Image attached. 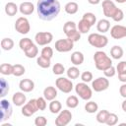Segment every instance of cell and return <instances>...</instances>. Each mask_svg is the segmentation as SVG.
I'll return each mask as SVG.
<instances>
[{"mask_svg": "<svg viewBox=\"0 0 126 126\" xmlns=\"http://www.w3.org/2000/svg\"><path fill=\"white\" fill-rule=\"evenodd\" d=\"M117 10H118V8L114 4V2H112L111 0H103L102 1V11H103V15L105 17L112 19V17L114 16V14L116 13Z\"/></svg>", "mask_w": 126, "mask_h": 126, "instance_id": "13", "label": "cell"}, {"mask_svg": "<svg viewBox=\"0 0 126 126\" xmlns=\"http://www.w3.org/2000/svg\"><path fill=\"white\" fill-rule=\"evenodd\" d=\"M41 55L44 56V57H46V58L51 59L52 56H53V49L51 47H49V46H45L41 50Z\"/></svg>", "mask_w": 126, "mask_h": 126, "instance_id": "43", "label": "cell"}, {"mask_svg": "<svg viewBox=\"0 0 126 126\" xmlns=\"http://www.w3.org/2000/svg\"><path fill=\"white\" fill-rule=\"evenodd\" d=\"M118 80L122 83H126V73L118 74Z\"/></svg>", "mask_w": 126, "mask_h": 126, "instance_id": "50", "label": "cell"}, {"mask_svg": "<svg viewBox=\"0 0 126 126\" xmlns=\"http://www.w3.org/2000/svg\"><path fill=\"white\" fill-rule=\"evenodd\" d=\"M72 120V113L68 109H63L59 112L57 118L55 119L56 126H66Z\"/></svg>", "mask_w": 126, "mask_h": 126, "instance_id": "12", "label": "cell"}, {"mask_svg": "<svg viewBox=\"0 0 126 126\" xmlns=\"http://www.w3.org/2000/svg\"><path fill=\"white\" fill-rule=\"evenodd\" d=\"M116 72L118 74L126 73V61H121L116 66Z\"/></svg>", "mask_w": 126, "mask_h": 126, "instance_id": "47", "label": "cell"}, {"mask_svg": "<svg viewBox=\"0 0 126 126\" xmlns=\"http://www.w3.org/2000/svg\"><path fill=\"white\" fill-rule=\"evenodd\" d=\"M32 44H33L32 40L31 38H29V37L22 38V39L20 40V42H19V46H20V48H21L23 51H26L27 49H29Z\"/></svg>", "mask_w": 126, "mask_h": 126, "instance_id": "30", "label": "cell"}, {"mask_svg": "<svg viewBox=\"0 0 126 126\" xmlns=\"http://www.w3.org/2000/svg\"><path fill=\"white\" fill-rule=\"evenodd\" d=\"M94 61L95 68L99 71H104L108 67L112 66V60L110 59V57L106 55L104 51H100V50L96 51L94 54Z\"/></svg>", "mask_w": 126, "mask_h": 126, "instance_id": "2", "label": "cell"}, {"mask_svg": "<svg viewBox=\"0 0 126 126\" xmlns=\"http://www.w3.org/2000/svg\"><path fill=\"white\" fill-rule=\"evenodd\" d=\"M13 68L14 65L10 63H3L0 66V73L2 75H13Z\"/></svg>", "mask_w": 126, "mask_h": 126, "instance_id": "26", "label": "cell"}, {"mask_svg": "<svg viewBox=\"0 0 126 126\" xmlns=\"http://www.w3.org/2000/svg\"><path fill=\"white\" fill-rule=\"evenodd\" d=\"M123 53H124L123 48L119 45H114L110 49V55L113 59H120L123 56Z\"/></svg>", "mask_w": 126, "mask_h": 126, "instance_id": "23", "label": "cell"}, {"mask_svg": "<svg viewBox=\"0 0 126 126\" xmlns=\"http://www.w3.org/2000/svg\"><path fill=\"white\" fill-rule=\"evenodd\" d=\"M66 73H67V77L69 79H73V80L74 79H77L80 76V70L76 66H73V67L68 68V70L66 71Z\"/></svg>", "mask_w": 126, "mask_h": 126, "instance_id": "32", "label": "cell"}, {"mask_svg": "<svg viewBox=\"0 0 126 126\" xmlns=\"http://www.w3.org/2000/svg\"><path fill=\"white\" fill-rule=\"evenodd\" d=\"M53 39V34L49 32H39L34 35V40L37 45H47Z\"/></svg>", "mask_w": 126, "mask_h": 126, "instance_id": "10", "label": "cell"}, {"mask_svg": "<svg viewBox=\"0 0 126 126\" xmlns=\"http://www.w3.org/2000/svg\"><path fill=\"white\" fill-rule=\"evenodd\" d=\"M75 92L84 100H89L93 96V91H92V89L85 82L78 83L76 85V87H75Z\"/></svg>", "mask_w": 126, "mask_h": 126, "instance_id": "4", "label": "cell"}, {"mask_svg": "<svg viewBox=\"0 0 126 126\" xmlns=\"http://www.w3.org/2000/svg\"><path fill=\"white\" fill-rule=\"evenodd\" d=\"M49 110L51 113L53 114H56V113H59L61 110H62V104L59 100H51V102L49 103Z\"/></svg>", "mask_w": 126, "mask_h": 126, "instance_id": "25", "label": "cell"}, {"mask_svg": "<svg viewBox=\"0 0 126 126\" xmlns=\"http://www.w3.org/2000/svg\"><path fill=\"white\" fill-rule=\"evenodd\" d=\"M109 111H107V110H105V109H102V110H100V111H98L97 112V114H96V121L98 122V123H101V124H103V123H106V120H107V118H108V116H109Z\"/></svg>", "mask_w": 126, "mask_h": 126, "instance_id": "27", "label": "cell"}, {"mask_svg": "<svg viewBox=\"0 0 126 126\" xmlns=\"http://www.w3.org/2000/svg\"><path fill=\"white\" fill-rule=\"evenodd\" d=\"M109 29H110V22L107 19H101L96 23V30L101 33L108 32Z\"/></svg>", "mask_w": 126, "mask_h": 126, "instance_id": "19", "label": "cell"}, {"mask_svg": "<svg viewBox=\"0 0 126 126\" xmlns=\"http://www.w3.org/2000/svg\"><path fill=\"white\" fill-rule=\"evenodd\" d=\"M81 79L85 83H89L93 81V73L90 71H85L81 74Z\"/></svg>", "mask_w": 126, "mask_h": 126, "instance_id": "44", "label": "cell"}, {"mask_svg": "<svg viewBox=\"0 0 126 126\" xmlns=\"http://www.w3.org/2000/svg\"><path fill=\"white\" fill-rule=\"evenodd\" d=\"M1 47L3 50H11L14 47V40L10 37H5L1 40Z\"/></svg>", "mask_w": 126, "mask_h": 126, "instance_id": "29", "label": "cell"}, {"mask_svg": "<svg viewBox=\"0 0 126 126\" xmlns=\"http://www.w3.org/2000/svg\"><path fill=\"white\" fill-rule=\"evenodd\" d=\"M26 72V69L23 65L21 64H15L14 68H13V75L16 77H21L22 75H24Z\"/></svg>", "mask_w": 126, "mask_h": 126, "instance_id": "38", "label": "cell"}, {"mask_svg": "<svg viewBox=\"0 0 126 126\" xmlns=\"http://www.w3.org/2000/svg\"><path fill=\"white\" fill-rule=\"evenodd\" d=\"M85 110L88 113H94V112H96L98 110V105L94 101H89L85 105Z\"/></svg>", "mask_w": 126, "mask_h": 126, "instance_id": "35", "label": "cell"}, {"mask_svg": "<svg viewBox=\"0 0 126 126\" xmlns=\"http://www.w3.org/2000/svg\"><path fill=\"white\" fill-rule=\"evenodd\" d=\"M60 8L58 0H38L36 5L37 15L43 21H51L56 18L60 12Z\"/></svg>", "mask_w": 126, "mask_h": 126, "instance_id": "1", "label": "cell"}, {"mask_svg": "<svg viewBox=\"0 0 126 126\" xmlns=\"http://www.w3.org/2000/svg\"><path fill=\"white\" fill-rule=\"evenodd\" d=\"M110 35L114 39H121L126 37V27L122 25H115L110 29Z\"/></svg>", "mask_w": 126, "mask_h": 126, "instance_id": "14", "label": "cell"}, {"mask_svg": "<svg viewBox=\"0 0 126 126\" xmlns=\"http://www.w3.org/2000/svg\"><path fill=\"white\" fill-rule=\"evenodd\" d=\"M88 41L92 46H94L95 48H102L107 45L108 38H107V36H105L103 34L95 32V33H91L88 36Z\"/></svg>", "mask_w": 126, "mask_h": 126, "instance_id": "3", "label": "cell"}, {"mask_svg": "<svg viewBox=\"0 0 126 126\" xmlns=\"http://www.w3.org/2000/svg\"><path fill=\"white\" fill-rule=\"evenodd\" d=\"M121 107H122V109H123V111L124 112H126V99L122 102V104H121Z\"/></svg>", "mask_w": 126, "mask_h": 126, "instance_id": "52", "label": "cell"}, {"mask_svg": "<svg viewBox=\"0 0 126 126\" xmlns=\"http://www.w3.org/2000/svg\"><path fill=\"white\" fill-rule=\"evenodd\" d=\"M19 88L24 93H30L34 89V83L31 79H23L19 83Z\"/></svg>", "mask_w": 126, "mask_h": 126, "instance_id": "15", "label": "cell"}, {"mask_svg": "<svg viewBox=\"0 0 126 126\" xmlns=\"http://www.w3.org/2000/svg\"><path fill=\"white\" fill-rule=\"evenodd\" d=\"M66 35H67V37H68L69 39L73 40L74 42L78 41V40L81 38V32H80L77 29H76V30H73V31H70L69 32L66 33Z\"/></svg>", "mask_w": 126, "mask_h": 126, "instance_id": "36", "label": "cell"}, {"mask_svg": "<svg viewBox=\"0 0 126 126\" xmlns=\"http://www.w3.org/2000/svg\"><path fill=\"white\" fill-rule=\"evenodd\" d=\"M37 110H38V107H37V103H36V98H32L27 103H25L23 105L22 114L24 116L30 117V116L33 115Z\"/></svg>", "mask_w": 126, "mask_h": 126, "instance_id": "8", "label": "cell"}, {"mask_svg": "<svg viewBox=\"0 0 126 126\" xmlns=\"http://www.w3.org/2000/svg\"><path fill=\"white\" fill-rule=\"evenodd\" d=\"M91 25L86 21V20H84V19H82L80 22H79V24L77 25V29H78V31L81 32V33H87V32H90V30H91Z\"/></svg>", "mask_w": 126, "mask_h": 126, "instance_id": "24", "label": "cell"}, {"mask_svg": "<svg viewBox=\"0 0 126 126\" xmlns=\"http://www.w3.org/2000/svg\"><path fill=\"white\" fill-rule=\"evenodd\" d=\"M36 103H37V107H38V110H45L46 109V106H47V103H46V99L45 97L43 96H39L38 98H36Z\"/></svg>", "mask_w": 126, "mask_h": 126, "instance_id": "41", "label": "cell"}, {"mask_svg": "<svg viewBox=\"0 0 126 126\" xmlns=\"http://www.w3.org/2000/svg\"><path fill=\"white\" fill-rule=\"evenodd\" d=\"M103 74L106 78H111L116 74V68L113 67V66H110V67H108L107 69H105L103 71Z\"/></svg>", "mask_w": 126, "mask_h": 126, "instance_id": "45", "label": "cell"}, {"mask_svg": "<svg viewBox=\"0 0 126 126\" xmlns=\"http://www.w3.org/2000/svg\"><path fill=\"white\" fill-rule=\"evenodd\" d=\"M76 29H77V25H76V23L73 22V21H68V22H66V23L64 24V26H63V32H64L65 34H66L67 32H69L70 31H73V30H76Z\"/></svg>", "mask_w": 126, "mask_h": 126, "instance_id": "39", "label": "cell"}, {"mask_svg": "<svg viewBox=\"0 0 126 126\" xmlns=\"http://www.w3.org/2000/svg\"><path fill=\"white\" fill-rule=\"evenodd\" d=\"M118 122V116L115 114V113H109V116L106 120V123L108 126H113L115 124H117Z\"/></svg>", "mask_w": 126, "mask_h": 126, "instance_id": "42", "label": "cell"}, {"mask_svg": "<svg viewBox=\"0 0 126 126\" xmlns=\"http://www.w3.org/2000/svg\"><path fill=\"white\" fill-rule=\"evenodd\" d=\"M84 20H86L91 26H94L95 23H96V17L94 13H91V12H88V13H85L83 15V18Z\"/></svg>", "mask_w": 126, "mask_h": 126, "instance_id": "37", "label": "cell"}, {"mask_svg": "<svg viewBox=\"0 0 126 126\" xmlns=\"http://www.w3.org/2000/svg\"><path fill=\"white\" fill-rule=\"evenodd\" d=\"M117 3H120V4H122V3H125L126 2V0H115Z\"/></svg>", "mask_w": 126, "mask_h": 126, "instance_id": "53", "label": "cell"}, {"mask_svg": "<svg viewBox=\"0 0 126 126\" xmlns=\"http://www.w3.org/2000/svg\"><path fill=\"white\" fill-rule=\"evenodd\" d=\"M55 85L59 91H61L62 93H65V94L71 93V91L74 88L72 81L67 78H64V77H59L58 79H56Z\"/></svg>", "mask_w": 126, "mask_h": 126, "instance_id": "5", "label": "cell"}, {"mask_svg": "<svg viewBox=\"0 0 126 126\" xmlns=\"http://www.w3.org/2000/svg\"><path fill=\"white\" fill-rule=\"evenodd\" d=\"M74 47V41L67 38H62L58 39L55 42V49L58 52H69L73 49Z\"/></svg>", "mask_w": 126, "mask_h": 126, "instance_id": "7", "label": "cell"}, {"mask_svg": "<svg viewBox=\"0 0 126 126\" xmlns=\"http://www.w3.org/2000/svg\"><path fill=\"white\" fill-rule=\"evenodd\" d=\"M79 104V99L76 95H70L66 99V105L69 108H76Z\"/></svg>", "mask_w": 126, "mask_h": 126, "instance_id": "33", "label": "cell"}, {"mask_svg": "<svg viewBox=\"0 0 126 126\" xmlns=\"http://www.w3.org/2000/svg\"><path fill=\"white\" fill-rule=\"evenodd\" d=\"M19 10V7L16 5V3L14 2H8L6 5H5V13L10 16V17H13L17 14Z\"/></svg>", "mask_w": 126, "mask_h": 126, "instance_id": "21", "label": "cell"}, {"mask_svg": "<svg viewBox=\"0 0 126 126\" xmlns=\"http://www.w3.org/2000/svg\"><path fill=\"white\" fill-rule=\"evenodd\" d=\"M64 9H65V12H66L67 14L74 15V14H76V13L78 12V10H79V5H78L77 2L71 1V2H68V3L65 5Z\"/></svg>", "mask_w": 126, "mask_h": 126, "instance_id": "22", "label": "cell"}, {"mask_svg": "<svg viewBox=\"0 0 126 126\" xmlns=\"http://www.w3.org/2000/svg\"><path fill=\"white\" fill-rule=\"evenodd\" d=\"M0 106H1V122H4L5 120L9 119L12 115L13 112V108L11 106V103L9 102L8 99H2L0 101Z\"/></svg>", "mask_w": 126, "mask_h": 126, "instance_id": "11", "label": "cell"}, {"mask_svg": "<svg viewBox=\"0 0 126 126\" xmlns=\"http://www.w3.org/2000/svg\"><path fill=\"white\" fill-rule=\"evenodd\" d=\"M123 18H124V13H123V11H122L121 9H118V10L116 11V13L114 14V16L112 17V20L115 21V22H120V21L123 20Z\"/></svg>", "mask_w": 126, "mask_h": 126, "instance_id": "48", "label": "cell"}, {"mask_svg": "<svg viewBox=\"0 0 126 126\" xmlns=\"http://www.w3.org/2000/svg\"><path fill=\"white\" fill-rule=\"evenodd\" d=\"M36 63L39 67L43 68V69H46V68H49L50 65H51V62H50V59L49 58H46L42 55H40L39 57H37L36 59Z\"/></svg>", "mask_w": 126, "mask_h": 126, "instance_id": "28", "label": "cell"}, {"mask_svg": "<svg viewBox=\"0 0 126 126\" xmlns=\"http://www.w3.org/2000/svg\"><path fill=\"white\" fill-rule=\"evenodd\" d=\"M0 89H1V94H0V96L1 97H4L8 92H9V83L4 79V78H1L0 80Z\"/></svg>", "mask_w": 126, "mask_h": 126, "instance_id": "34", "label": "cell"}, {"mask_svg": "<svg viewBox=\"0 0 126 126\" xmlns=\"http://www.w3.org/2000/svg\"><path fill=\"white\" fill-rule=\"evenodd\" d=\"M84 54L80 51H75L71 54V62L75 65V66H79L84 62Z\"/></svg>", "mask_w": 126, "mask_h": 126, "instance_id": "20", "label": "cell"}, {"mask_svg": "<svg viewBox=\"0 0 126 126\" xmlns=\"http://www.w3.org/2000/svg\"><path fill=\"white\" fill-rule=\"evenodd\" d=\"M88 2L92 5H97L100 3V0H88Z\"/></svg>", "mask_w": 126, "mask_h": 126, "instance_id": "51", "label": "cell"}, {"mask_svg": "<svg viewBox=\"0 0 126 126\" xmlns=\"http://www.w3.org/2000/svg\"><path fill=\"white\" fill-rule=\"evenodd\" d=\"M19 10L23 15H31V14H32V12L34 10V6L32 2L26 1V2L21 3Z\"/></svg>", "mask_w": 126, "mask_h": 126, "instance_id": "17", "label": "cell"}, {"mask_svg": "<svg viewBox=\"0 0 126 126\" xmlns=\"http://www.w3.org/2000/svg\"><path fill=\"white\" fill-rule=\"evenodd\" d=\"M25 52V55L28 57V58H34V57H36V55L38 54V48H37V46L33 43L29 49H27L26 51H24Z\"/></svg>", "mask_w": 126, "mask_h": 126, "instance_id": "31", "label": "cell"}, {"mask_svg": "<svg viewBox=\"0 0 126 126\" xmlns=\"http://www.w3.org/2000/svg\"><path fill=\"white\" fill-rule=\"evenodd\" d=\"M34 124L36 126H45L47 124V119L44 116H37L34 119Z\"/></svg>", "mask_w": 126, "mask_h": 126, "instance_id": "46", "label": "cell"}, {"mask_svg": "<svg viewBox=\"0 0 126 126\" xmlns=\"http://www.w3.org/2000/svg\"><path fill=\"white\" fill-rule=\"evenodd\" d=\"M43 96L45 97L46 100L51 101V100L55 99V97L57 96V90L52 86H48L43 91Z\"/></svg>", "mask_w": 126, "mask_h": 126, "instance_id": "18", "label": "cell"}, {"mask_svg": "<svg viewBox=\"0 0 126 126\" xmlns=\"http://www.w3.org/2000/svg\"><path fill=\"white\" fill-rule=\"evenodd\" d=\"M15 30L22 34H27L31 31V25L30 22L27 18L25 17H20L17 19L15 23Z\"/></svg>", "mask_w": 126, "mask_h": 126, "instance_id": "6", "label": "cell"}, {"mask_svg": "<svg viewBox=\"0 0 126 126\" xmlns=\"http://www.w3.org/2000/svg\"><path fill=\"white\" fill-rule=\"evenodd\" d=\"M52 71L55 75H62L65 72V67L61 63H55L52 67Z\"/></svg>", "mask_w": 126, "mask_h": 126, "instance_id": "40", "label": "cell"}, {"mask_svg": "<svg viewBox=\"0 0 126 126\" xmlns=\"http://www.w3.org/2000/svg\"><path fill=\"white\" fill-rule=\"evenodd\" d=\"M109 87V81L106 77H98L92 82V88L94 92H103Z\"/></svg>", "mask_w": 126, "mask_h": 126, "instance_id": "9", "label": "cell"}, {"mask_svg": "<svg viewBox=\"0 0 126 126\" xmlns=\"http://www.w3.org/2000/svg\"><path fill=\"white\" fill-rule=\"evenodd\" d=\"M119 94H120V95L122 97L126 98V83H124L123 85L120 86V88H119Z\"/></svg>", "mask_w": 126, "mask_h": 126, "instance_id": "49", "label": "cell"}, {"mask_svg": "<svg viewBox=\"0 0 126 126\" xmlns=\"http://www.w3.org/2000/svg\"><path fill=\"white\" fill-rule=\"evenodd\" d=\"M27 97L24 94V92H17L12 96V101L16 106H23L26 103Z\"/></svg>", "mask_w": 126, "mask_h": 126, "instance_id": "16", "label": "cell"}]
</instances>
